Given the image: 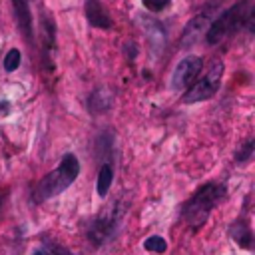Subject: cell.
<instances>
[{"label": "cell", "mask_w": 255, "mask_h": 255, "mask_svg": "<svg viewBox=\"0 0 255 255\" xmlns=\"http://www.w3.org/2000/svg\"><path fill=\"white\" fill-rule=\"evenodd\" d=\"M44 249H46L50 255H74L68 247H62V245H60V243H56V241H48Z\"/></svg>", "instance_id": "cell-16"}, {"label": "cell", "mask_w": 255, "mask_h": 255, "mask_svg": "<svg viewBox=\"0 0 255 255\" xmlns=\"http://www.w3.org/2000/svg\"><path fill=\"white\" fill-rule=\"evenodd\" d=\"M225 191L227 189L221 183H205V185H201L193 193V197L183 205L181 215H183L185 223L191 225L193 229L201 227L207 221L211 209L225 197Z\"/></svg>", "instance_id": "cell-1"}, {"label": "cell", "mask_w": 255, "mask_h": 255, "mask_svg": "<svg viewBox=\"0 0 255 255\" xmlns=\"http://www.w3.org/2000/svg\"><path fill=\"white\" fill-rule=\"evenodd\" d=\"M86 18L96 28H112V16L100 0H86Z\"/></svg>", "instance_id": "cell-8"}, {"label": "cell", "mask_w": 255, "mask_h": 255, "mask_svg": "<svg viewBox=\"0 0 255 255\" xmlns=\"http://www.w3.org/2000/svg\"><path fill=\"white\" fill-rule=\"evenodd\" d=\"M231 237L235 239V243H239V247H245V249H249L251 243H253L251 229L243 219H239V221H235L231 225Z\"/></svg>", "instance_id": "cell-11"}, {"label": "cell", "mask_w": 255, "mask_h": 255, "mask_svg": "<svg viewBox=\"0 0 255 255\" xmlns=\"http://www.w3.org/2000/svg\"><path fill=\"white\" fill-rule=\"evenodd\" d=\"M32 255H50V253H48V251H46L44 247H38V249H36V251H34Z\"/></svg>", "instance_id": "cell-18"}, {"label": "cell", "mask_w": 255, "mask_h": 255, "mask_svg": "<svg viewBox=\"0 0 255 255\" xmlns=\"http://www.w3.org/2000/svg\"><path fill=\"white\" fill-rule=\"evenodd\" d=\"M249 20H251V0L235 2L221 16H217V20H213L207 26V32H205L207 44L215 46V44L223 42L227 36H231L235 30H239Z\"/></svg>", "instance_id": "cell-3"}, {"label": "cell", "mask_w": 255, "mask_h": 255, "mask_svg": "<svg viewBox=\"0 0 255 255\" xmlns=\"http://www.w3.org/2000/svg\"><path fill=\"white\" fill-rule=\"evenodd\" d=\"M201 68H203V60L199 56L183 58L171 74V88L173 90H187L197 80V76L201 74Z\"/></svg>", "instance_id": "cell-6"}, {"label": "cell", "mask_w": 255, "mask_h": 255, "mask_svg": "<svg viewBox=\"0 0 255 255\" xmlns=\"http://www.w3.org/2000/svg\"><path fill=\"white\" fill-rule=\"evenodd\" d=\"M20 58H22L20 50H18V48H12V50L6 54V58H4V70H6V72H14V70L20 66Z\"/></svg>", "instance_id": "cell-14"}, {"label": "cell", "mask_w": 255, "mask_h": 255, "mask_svg": "<svg viewBox=\"0 0 255 255\" xmlns=\"http://www.w3.org/2000/svg\"><path fill=\"white\" fill-rule=\"evenodd\" d=\"M143 2V6L147 8V10H151V12H161L171 0H141Z\"/></svg>", "instance_id": "cell-17"}, {"label": "cell", "mask_w": 255, "mask_h": 255, "mask_svg": "<svg viewBox=\"0 0 255 255\" xmlns=\"http://www.w3.org/2000/svg\"><path fill=\"white\" fill-rule=\"evenodd\" d=\"M143 247H145L147 251H153V253H163V251L167 249V243H165L163 237L151 235V237H147V239L143 241Z\"/></svg>", "instance_id": "cell-13"}, {"label": "cell", "mask_w": 255, "mask_h": 255, "mask_svg": "<svg viewBox=\"0 0 255 255\" xmlns=\"http://www.w3.org/2000/svg\"><path fill=\"white\" fill-rule=\"evenodd\" d=\"M120 219H122V209H120L118 203L106 207V209L92 221V225H90V229H88V239H90L94 245L106 243V241L114 235L116 227L120 225Z\"/></svg>", "instance_id": "cell-5"}, {"label": "cell", "mask_w": 255, "mask_h": 255, "mask_svg": "<svg viewBox=\"0 0 255 255\" xmlns=\"http://www.w3.org/2000/svg\"><path fill=\"white\" fill-rule=\"evenodd\" d=\"M12 6H14V16H16L20 30L24 32L26 38H30L32 36V14H30L28 0H12Z\"/></svg>", "instance_id": "cell-10"}, {"label": "cell", "mask_w": 255, "mask_h": 255, "mask_svg": "<svg viewBox=\"0 0 255 255\" xmlns=\"http://www.w3.org/2000/svg\"><path fill=\"white\" fill-rule=\"evenodd\" d=\"M207 26H209V16L207 14H197L195 18H191L187 22V26L183 28V34H181V48H189L193 46L201 36H205L207 32Z\"/></svg>", "instance_id": "cell-7"}, {"label": "cell", "mask_w": 255, "mask_h": 255, "mask_svg": "<svg viewBox=\"0 0 255 255\" xmlns=\"http://www.w3.org/2000/svg\"><path fill=\"white\" fill-rule=\"evenodd\" d=\"M112 181H114V167L110 163H104L100 167V173H98V183H96V189H98V195L100 197H106L110 187H112Z\"/></svg>", "instance_id": "cell-12"}, {"label": "cell", "mask_w": 255, "mask_h": 255, "mask_svg": "<svg viewBox=\"0 0 255 255\" xmlns=\"http://www.w3.org/2000/svg\"><path fill=\"white\" fill-rule=\"evenodd\" d=\"M112 102H114L112 90L110 88H98L88 98V108H90L92 114H104L112 108Z\"/></svg>", "instance_id": "cell-9"}, {"label": "cell", "mask_w": 255, "mask_h": 255, "mask_svg": "<svg viewBox=\"0 0 255 255\" xmlns=\"http://www.w3.org/2000/svg\"><path fill=\"white\" fill-rule=\"evenodd\" d=\"M253 147H255V143H253V139H249L247 143H243V147L237 151V155H235V159L237 161H247V159H251V155H253Z\"/></svg>", "instance_id": "cell-15"}, {"label": "cell", "mask_w": 255, "mask_h": 255, "mask_svg": "<svg viewBox=\"0 0 255 255\" xmlns=\"http://www.w3.org/2000/svg\"><path fill=\"white\" fill-rule=\"evenodd\" d=\"M0 205H2V199H0Z\"/></svg>", "instance_id": "cell-19"}, {"label": "cell", "mask_w": 255, "mask_h": 255, "mask_svg": "<svg viewBox=\"0 0 255 255\" xmlns=\"http://www.w3.org/2000/svg\"><path fill=\"white\" fill-rule=\"evenodd\" d=\"M221 76H223V64L213 62L211 68L207 70V74L187 88V92L183 96V102L185 104H195V102H203V100H209L211 96H215V92L219 90Z\"/></svg>", "instance_id": "cell-4"}, {"label": "cell", "mask_w": 255, "mask_h": 255, "mask_svg": "<svg viewBox=\"0 0 255 255\" xmlns=\"http://www.w3.org/2000/svg\"><path fill=\"white\" fill-rule=\"evenodd\" d=\"M78 173H80V161H78V157L74 153H66L60 159L58 167L54 171H50L46 177H42V181L38 183V187L34 191V199L40 203V201H46V199L62 193L64 189H68L74 183V179L78 177Z\"/></svg>", "instance_id": "cell-2"}]
</instances>
